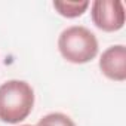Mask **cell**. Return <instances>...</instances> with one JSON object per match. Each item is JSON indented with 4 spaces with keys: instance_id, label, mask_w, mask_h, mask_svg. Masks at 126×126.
I'll return each mask as SVG.
<instances>
[{
    "instance_id": "1",
    "label": "cell",
    "mask_w": 126,
    "mask_h": 126,
    "mask_svg": "<svg viewBox=\"0 0 126 126\" xmlns=\"http://www.w3.org/2000/svg\"><path fill=\"white\" fill-rule=\"evenodd\" d=\"M34 105L33 88L24 80H9L0 86V120L19 123L28 117Z\"/></svg>"
},
{
    "instance_id": "2",
    "label": "cell",
    "mask_w": 126,
    "mask_h": 126,
    "mask_svg": "<svg viewBox=\"0 0 126 126\" xmlns=\"http://www.w3.org/2000/svg\"><path fill=\"white\" fill-rule=\"evenodd\" d=\"M61 55L73 64H85L98 53V40L95 34L82 25L65 28L58 39Z\"/></svg>"
},
{
    "instance_id": "3",
    "label": "cell",
    "mask_w": 126,
    "mask_h": 126,
    "mask_svg": "<svg viewBox=\"0 0 126 126\" xmlns=\"http://www.w3.org/2000/svg\"><path fill=\"white\" fill-rule=\"evenodd\" d=\"M91 16L99 30L113 33L125 24V6L119 0H95Z\"/></svg>"
},
{
    "instance_id": "4",
    "label": "cell",
    "mask_w": 126,
    "mask_h": 126,
    "mask_svg": "<svg viewBox=\"0 0 126 126\" xmlns=\"http://www.w3.org/2000/svg\"><path fill=\"white\" fill-rule=\"evenodd\" d=\"M99 68L111 80H126V47L123 45H114L104 50L99 59Z\"/></svg>"
},
{
    "instance_id": "5",
    "label": "cell",
    "mask_w": 126,
    "mask_h": 126,
    "mask_svg": "<svg viewBox=\"0 0 126 126\" xmlns=\"http://www.w3.org/2000/svg\"><path fill=\"white\" fill-rule=\"evenodd\" d=\"M89 2L83 0V2H53V8L58 11L59 15L65 18H76L85 14L88 9Z\"/></svg>"
},
{
    "instance_id": "6",
    "label": "cell",
    "mask_w": 126,
    "mask_h": 126,
    "mask_svg": "<svg viewBox=\"0 0 126 126\" xmlns=\"http://www.w3.org/2000/svg\"><path fill=\"white\" fill-rule=\"evenodd\" d=\"M37 126H76L74 122L62 113H50L39 120Z\"/></svg>"
},
{
    "instance_id": "7",
    "label": "cell",
    "mask_w": 126,
    "mask_h": 126,
    "mask_svg": "<svg viewBox=\"0 0 126 126\" xmlns=\"http://www.w3.org/2000/svg\"><path fill=\"white\" fill-rule=\"evenodd\" d=\"M22 126H31V125H22Z\"/></svg>"
}]
</instances>
